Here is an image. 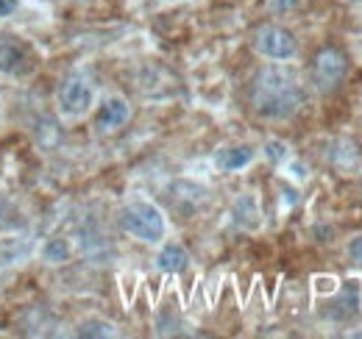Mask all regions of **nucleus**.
Segmentation results:
<instances>
[{"mask_svg":"<svg viewBox=\"0 0 362 339\" xmlns=\"http://www.w3.org/2000/svg\"><path fill=\"white\" fill-rule=\"evenodd\" d=\"M248 103L262 120H290L304 103L307 89L287 67H262L248 86Z\"/></svg>","mask_w":362,"mask_h":339,"instance_id":"nucleus-1","label":"nucleus"},{"mask_svg":"<svg viewBox=\"0 0 362 339\" xmlns=\"http://www.w3.org/2000/svg\"><path fill=\"white\" fill-rule=\"evenodd\" d=\"M117 222L139 242H159L165 237V217L151 201H132L117 212Z\"/></svg>","mask_w":362,"mask_h":339,"instance_id":"nucleus-2","label":"nucleus"},{"mask_svg":"<svg viewBox=\"0 0 362 339\" xmlns=\"http://www.w3.org/2000/svg\"><path fill=\"white\" fill-rule=\"evenodd\" d=\"M346 73H349V59L340 47L326 44L315 53V59H313V84L320 95L337 92L340 84L346 81Z\"/></svg>","mask_w":362,"mask_h":339,"instance_id":"nucleus-3","label":"nucleus"},{"mask_svg":"<svg viewBox=\"0 0 362 339\" xmlns=\"http://www.w3.org/2000/svg\"><path fill=\"white\" fill-rule=\"evenodd\" d=\"M95 103V89L84 73H70L59 86V109L67 117H84Z\"/></svg>","mask_w":362,"mask_h":339,"instance_id":"nucleus-4","label":"nucleus"},{"mask_svg":"<svg viewBox=\"0 0 362 339\" xmlns=\"http://www.w3.org/2000/svg\"><path fill=\"white\" fill-rule=\"evenodd\" d=\"M254 47H257L259 56L273 59V61H287V59H293L298 53L296 37L287 28H281V25H262V28H257Z\"/></svg>","mask_w":362,"mask_h":339,"instance_id":"nucleus-5","label":"nucleus"},{"mask_svg":"<svg viewBox=\"0 0 362 339\" xmlns=\"http://www.w3.org/2000/svg\"><path fill=\"white\" fill-rule=\"evenodd\" d=\"M360 311H362V284L357 278L346 281L343 290L323 306V317H326V320H334V323L354 320Z\"/></svg>","mask_w":362,"mask_h":339,"instance_id":"nucleus-6","label":"nucleus"},{"mask_svg":"<svg viewBox=\"0 0 362 339\" xmlns=\"http://www.w3.org/2000/svg\"><path fill=\"white\" fill-rule=\"evenodd\" d=\"M31 67H34V56L28 44H23L17 37H0V73L23 76Z\"/></svg>","mask_w":362,"mask_h":339,"instance_id":"nucleus-7","label":"nucleus"},{"mask_svg":"<svg viewBox=\"0 0 362 339\" xmlns=\"http://www.w3.org/2000/svg\"><path fill=\"white\" fill-rule=\"evenodd\" d=\"M129 117H132V109H129V103L120 97V95H112V97H106L103 103H100V109H98V114H95V128L98 131H117V128H123L129 123Z\"/></svg>","mask_w":362,"mask_h":339,"instance_id":"nucleus-8","label":"nucleus"},{"mask_svg":"<svg viewBox=\"0 0 362 339\" xmlns=\"http://www.w3.org/2000/svg\"><path fill=\"white\" fill-rule=\"evenodd\" d=\"M170 198L173 203L184 209V212H198L209 203V189L204 184H195V181H173L170 184Z\"/></svg>","mask_w":362,"mask_h":339,"instance_id":"nucleus-9","label":"nucleus"},{"mask_svg":"<svg viewBox=\"0 0 362 339\" xmlns=\"http://www.w3.org/2000/svg\"><path fill=\"white\" fill-rule=\"evenodd\" d=\"M231 220H234V225L243 228V231H259V228H262V209H259L257 195L243 192V195L234 201V206H231Z\"/></svg>","mask_w":362,"mask_h":339,"instance_id":"nucleus-10","label":"nucleus"},{"mask_svg":"<svg viewBox=\"0 0 362 339\" xmlns=\"http://www.w3.org/2000/svg\"><path fill=\"white\" fill-rule=\"evenodd\" d=\"M78 248L90 258H103L109 254V239H106V234L100 231V225L92 217L78 225Z\"/></svg>","mask_w":362,"mask_h":339,"instance_id":"nucleus-11","label":"nucleus"},{"mask_svg":"<svg viewBox=\"0 0 362 339\" xmlns=\"http://www.w3.org/2000/svg\"><path fill=\"white\" fill-rule=\"evenodd\" d=\"M254 148L251 145H228L215 153V167L221 172H237V170L248 167L254 162Z\"/></svg>","mask_w":362,"mask_h":339,"instance_id":"nucleus-12","label":"nucleus"},{"mask_svg":"<svg viewBox=\"0 0 362 339\" xmlns=\"http://www.w3.org/2000/svg\"><path fill=\"white\" fill-rule=\"evenodd\" d=\"M34 251L28 237H0V267H11L25 261Z\"/></svg>","mask_w":362,"mask_h":339,"instance_id":"nucleus-13","label":"nucleus"},{"mask_svg":"<svg viewBox=\"0 0 362 339\" xmlns=\"http://www.w3.org/2000/svg\"><path fill=\"white\" fill-rule=\"evenodd\" d=\"M156 267L162 270V273H170V275H176V273H184L187 267H189V254L181 248L179 242H168L159 256H156Z\"/></svg>","mask_w":362,"mask_h":339,"instance_id":"nucleus-14","label":"nucleus"},{"mask_svg":"<svg viewBox=\"0 0 362 339\" xmlns=\"http://www.w3.org/2000/svg\"><path fill=\"white\" fill-rule=\"evenodd\" d=\"M34 139H37V145H40L42 150H53V148H59V145H62V139H64L59 120H56V117H42V120L34 126Z\"/></svg>","mask_w":362,"mask_h":339,"instance_id":"nucleus-15","label":"nucleus"},{"mask_svg":"<svg viewBox=\"0 0 362 339\" xmlns=\"http://www.w3.org/2000/svg\"><path fill=\"white\" fill-rule=\"evenodd\" d=\"M360 159H362L360 145H354L351 139H340V142H334L332 162H334L340 170H354L357 165H360Z\"/></svg>","mask_w":362,"mask_h":339,"instance_id":"nucleus-16","label":"nucleus"},{"mask_svg":"<svg viewBox=\"0 0 362 339\" xmlns=\"http://www.w3.org/2000/svg\"><path fill=\"white\" fill-rule=\"evenodd\" d=\"M115 326L109 320H100V317H92V320H84L78 328H76V337L81 339H109L115 337Z\"/></svg>","mask_w":362,"mask_h":339,"instance_id":"nucleus-17","label":"nucleus"},{"mask_svg":"<svg viewBox=\"0 0 362 339\" xmlns=\"http://www.w3.org/2000/svg\"><path fill=\"white\" fill-rule=\"evenodd\" d=\"M42 258L47 264H64V261L73 258V245L67 239H62V237H53L42 245Z\"/></svg>","mask_w":362,"mask_h":339,"instance_id":"nucleus-18","label":"nucleus"},{"mask_svg":"<svg viewBox=\"0 0 362 339\" xmlns=\"http://www.w3.org/2000/svg\"><path fill=\"white\" fill-rule=\"evenodd\" d=\"M265 156L271 159L273 165L284 162V159H287V145H284V142H279V139H271V142H265Z\"/></svg>","mask_w":362,"mask_h":339,"instance_id":"nucleus-19","label":"nucleus"},{"mask_svg":"<svg viewBox=\"0 0 362 339\" xmlns=\"http://www.w3.org/2000/svg\"><path fill=\"white\" fill-rule=\"evenodd\" d=\"M349 256H351V261H357V264H362V237H354L351 242H349Z\"/></svg>","mask_w":362,"mask_h":339,"instance_id":"nucleus-20","label":"nucleus"},{"mask_svg":"<svg viewBox=\"0 0 362 339\" xmlns=\"http://www.w3.org/2000/svg\"><path fill=\"white\" fill-rule=\"evenodd\" d=\"M298 3H301V0H271V8L279 11V14H284V11H293Z\"/></svg>","mask_w":362,"mask_h":339,"instance_id":"nucleus-21","label":"nucleus"},{"mask_svg":"<svg viewBox=\"0 0 362 339\" xmlns=\"http://www.w3.org/2000/svg\"><path fill=\"white\" fill-rule=\"evenodd\" d=\"M17 0H0V17H8V14H14L17 11Z\"/></svg>","mask_w":362,"mask_h":339,"instance_id":"nucleus-22","label":"nucleus"},{"mask_svg":"<svg viewBox=\"0 0 362 339\" xmlns=\"http://www.w3.org/2000/svg\"><path fill=\"white\" fill-rule=\"evenodd\" d=\"M6 209H8V203H6V201H3V198H0V220H3V217H6Z\"/></svg>","mask_w":362,"mask_h":339,"instance_id":"nucleus-23","label":"nucleus"},{"mask_svg":"<svg viewBox=\"0 0 362 339\" xmlns=\"http://www.w3.org/2000/svg\"><path fill=\"white\" fill-rule=\"evenodd\" d=\"M354 3H362V0H354Z\"/></svg>","mask_w":362,"mask_h":339,"instance_id":"nucleus-24","label":"nucleus"}]
</instances>
